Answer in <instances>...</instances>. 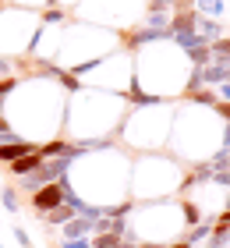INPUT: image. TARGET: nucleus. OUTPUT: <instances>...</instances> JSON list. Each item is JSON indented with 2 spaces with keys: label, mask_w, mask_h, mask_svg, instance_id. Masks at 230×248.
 Here are the masks:
<instances>
[{
  "label": "nucleus",
  "mask_w": 230,
  "mask_h": 248,
  "mask_svg": "<svg viewBox=\"0 0 230 248\" xmlns=\"http://www.w3.org/2000/svg\"><path fill=\"white\" fill-rule=\"evenodd\" d=\"M57 248H92V238H61Z\"/></svg>",
  "instance_id": "nucleus-11"
},
{
  "label": "nucleus",
  "mask_w": 230,
  "mask_h": 248,
  "mask_svg": "<svg viewBox=\"0 0 230 248\" xmlns=\"http://www.w3.org/2000/svg\"><path fill=\"white\" fill-rule=\"evenodd\" d=\"M220 223H223V227H230V209H227L223 217H220Z\"/></svg>",
  "instance_id": "nucleus-22"
},
{
  "label": "nucleus",
  "mask_w": 230,
  "mask_h": 248,
  "mask_svg": "<svg viewBox=\"0 0 230 248\" xmlns=\"http://www.w3.org/2000/svg\"><path fill=\"white\" fill-rule=\"evenodd\" d=\"M213 185L230 188V167H223V170H213Z\"/></svg>",
  "instance_id": "nucleus-14"
},
{
  "label": "nucleus",
  "mask_w": 230,
  "mask_h": 248,
  "mask_svg": "<svg viewBox=\"0 0 230 248\" xmlns=\"http://www.w3.org/2000/svg\"><path fill=\"white\" fill-rule=\"evenodd\" d=\"M18 139H21V135L11 128V121H7L4 114H0V145H4V142H18Z\"/></svg>",
  "instance_id": "nucleus-10"
},
{
  "label": "nucleus",
  "mask_w": 230,
  "mask_h": 248,
  "mask_svg": "<svg viewBox=\"0 0 230 248\" xmlns=\"http://www.w3.org/2000/svg\"><path fill=\"white\" fill-rule=\"evenodd\" d=\"M71 217H78V213L71 209V206H57V209H50V213H43V220L50 223V227H64Z\"/></svg>",
  "instance_id": "nucleus-5"
},
{
  "label": "nucleus",
  "mask_w": 230,
  "mask_h": 248,
  "mask_svg": "<svg viewBox=\"0 0 230 248\" xmlns=\"http://www.w3.org/2000/svg\"><path fill=\"white\" fill-rule=\"evenodd\" d=\"M223 82H230V67H227V78H223Z\"/></svg>",
  "instance_id": "nucleus-23"
},
{
  "label": "nucleus",
  "mask_w": 230,
  "mask_h": 248,
  "mask_svg": "<svg viewBox=\"0 0 230 248\" xmlns=\"http://www.w3.org/2000/svg\"><path fill=\"white\" fill-rule=\"evenodd\" d=\"M39 167H43V153L36 149V153L21 156V160H15V163H7V170L15 174V177H25V174H32V170H39Z\"/></svg>",
  "instance_id": "nucleus-3"
},
{
  "label": "nucleus",
  "mask_w": 230,
  "mask_h": 248,
  "mask_svg": "<svg viewBox=\"0 0 230 248\" xmlns=\"http://www.w3.org/2000/svg\"><path fill=\"white\" fill-rule=\"evenodd\" d=\"M32 209H36L39 213V217H43V213H50V209H57V206H64V191H61V185H57V181H50V185H43L39 191H32Z\"/></svg>",
  "instance_id": "nucleus-1"
},
{
  "label": "nucleus",
  "mask_w": 230,
  "mask_h": 248,
  "mask_svg": "<svg viewBox=\"0 0 230 248\" xmlns=\"http://www.w3.org/2000/svg\"><path fill=\"white\" fill-rule=\"evenodd\" d=\"M61 231H64V238H89V234H92V220H85V217H71Z\"/></svg>",
  "instance_id": "nucleus-4"
},
{
  "label": "nucleus",
  "mask_w": 230,
  "mask_h": 248,
  "mask_svg": "<svg viewBox=\"0 0 230 248\" xmlns=\"http://www.w3.org/2000/svg\"><path fill=\"white\" fill-rule=\"evenodd\" d=\"M195 7H199V15H205V18H220V15H227V4L223 0H191Z\"/></svg>",
  "instance_id": "nucleus-6"
},
{
  "label": "nucleus",
  "mask_w": 230,
  "mask_h": 248,
  "mask_svg": "<svg viewBox=\"0 0 230 248\" xmlns=\"http://www.w3.org/2000/svg\"><path fill=\"white\" fill-rule=\"evenodd\" d=\"M209 53H213L220 64H227V61H230V39H216V43H209Z\"/></svg>",
  "instance_id": "nucleus-9"
},
{
  "label": "nucleus",
  "mask_w": 230,
  "mask_h": 248,
  "mask_svg": "<svg viewBox=\"0 0 230 248\" xmlns=\"http://www.w3.org/2000/svg\"><path fill=\"white\" fill-rule=\"evenodd\" d=\"M36 149H39V142H29V139L4 142V145H0V163H15V160H21V156L36 153Z\"/></svg>",
  "instance_id": "nucleus-2"
},
{
  "label": "nucleus",
  "mask_w": 230,
  "mask_h": 248,
  "mask_svg": "<svg viewBox=\"0 0 230 248\" xmlns=\"http://www.w3.org/2000/svg\"><path fill=\"white\" fill-rule=\"evenodd\" d=\"M195 99H199V103H205V107H216V96H213V93H199Z\"/></svg>",
  "instance_id": "nucleus-17"
},
{
  "label": "nucleus",
  "mask_w": 230,
  "mask_h": 248,
  "mask_svg": "<svg viewBox=\"0 0 230 248\" xmlns=\"http://www.w3.org/2000/svg\"><path fill=\"white\" fill-rule=\"evenodd\" d=\"M216 96H223V103H230V82H223V85H220V93H216Z\"/></svg>",
  "instance_id": "nucleus-19"
},
{
  "label": "nucleus",
  "mask_w": 230,
  "mask_h": 248,
  "mask_svg": "<svg viewBox=\"0 0 230 248\" xmlns=\"http://www.w3.org/2000/svg\"><path fill=\"white\" fill-rule=\"evenodd\" d=\"M223 149H227V153H230V145H223Z\"/></svg>",
  "instance_id": "nucleus-24"
},
{
  "label": "nucleus",
  "mask_w": 230,
  "mask_h": 248,
  "mask_svg": "<svg viewBox=\"0 0 230 248\" xmlns=\"http://www.w3.org/2000/svg\"><path fill=\"white\" fill-rule=\"evenodd\" d=\"M43 21H46V25H61V21H64V11H61V7H46V11H43Z\"/></svg>",
  "instance_id": "nucleus-12"
},
{
  "label": "nucleus",
  "mask_w": 230,
  "mask_h": 248,
  "mask_svg": "<svg viewBox=\"0 0 230 248\" xmlns=\"http://www.w3.org/2000/svg\"><path fill=\"white\" fill-rule=\"evenodd\" d=\"M216 110H220V114H223V117L230 121V103H216Z\"/></svg>",
  "instance_id": "nucleus-20"
},
{
  "label": "nucleus",
  "mask_w": 230,
  "mask_h": 248,
  "mask_svg": "<svg viewBox=\"0 0 230 248\" xmlns=\"http://www.w3.org/2000/svg\"><path fill=\"white\" fill-rule=\"evenodd\" d=\"M167 4H181V0H153V7H167Z\"/></svg>",
  "instance_id": "nucleus-21"
},
{
  "label": "nucleus",
  "mask_w": 230,
  "mask_h": 248,
  "mask_svg": "<svg viewBox=\"0 0 230 248\" xmlns=\"http://www.w3.org/2000/svg\"><path fill=\"white\" fill-rule=\"evenodd\" d=\"M0 202H4V209H7V213H18V209H21V202H18V188H15V185H4V188H0Z\"/></svg>",
  "instance_id": "nucleus-7"
},
{
  "label": "nucleus",
  "mask_w": 230,
  "mask_h": 248,
  "mask_svg": "<svg viewBox=\"0 0 230 248\" xmlns=\"http://www.w3.org/2000/svg\"><path fill=\"white\" fill-rule=\"evenodd\" d=\"M0 248H4V245H0Z\"/></svg>",
  "instance_id": "nucleus-25"
},
{
  "label": "nucleus",
  "mask_w": 230,
  "mask_h": 248,
  "mask_svg": "<svg viewBox=\"0 0 230 248\" xmlns=\"http://www.w3.org/2000/svg\"><path fill=\"white\" fill-rule=\"evenodd\" d=\"M205 234H209V223H199V227H195V231H191V234H188V238H184V241H188V245L195 248V245H199V241L205 238Z\"/></svg>",
  "instance_id": "nucleus-13"
},
{
  "label": "nucleus",
  "mask_w": 230,
  "mask_h": 248,
  "mask_svg": "<svg viewBox=\"0 0 230 248\" xmlns=\"http://www.w3.org/2000/svg\"><path fill=\"white\" fill-rule=\"evenodd\" d=\"M0 78H11V61L0 57Z\"/></svg>",
  "instance_id": "nucleus-18"
},
{
  "label": "nucleus",
  "mask_w": 230,
  "mask_h": 248,
  "mask_svg": "<svg viewBox=\"0 0 230 248\" xmlns=\"http://www.w3.org/2000/svg\"><path fill=\"white\" fill-rule=\"evenodd\" d=\"M15 238H18V245H21V248H36V245H32V238H29V231H25V227H15Z\"/></svg>",
  "instance_id": "nucleus-16"
},
{
  "label": "nucleus",
  "mask_w": 230,
  "mask_h": 248,
  "mask_svg": "<svg viewBox=\"0 0 230 248\" xmlns=\"http://www.w3.org/2000/svg\"><path fill=\"white\" fill-rule=\"evenodd\" d=\"M184 53H188V61H191L195 67L213 64V53H209V46H191V50H184Z\"/></svg>",
  "instance_id": "nucleus-8"
},
{
  "label": "nucleus",
  "mask_w": 230,
  "mask_h": 248,
  "mask_svg": "<svg viewBox=\"0 0 230 248\" xmlns=\"http://www.w3.org/2000/svg\"><path fill=\"white\" fill-rule=\"evenodd\" d=\"M209 167H213V170H223V167H230V153H227V149H223V153H216Z\"/></svg>",
  "instance_id": "nucleus-15"
}]
</instances>
